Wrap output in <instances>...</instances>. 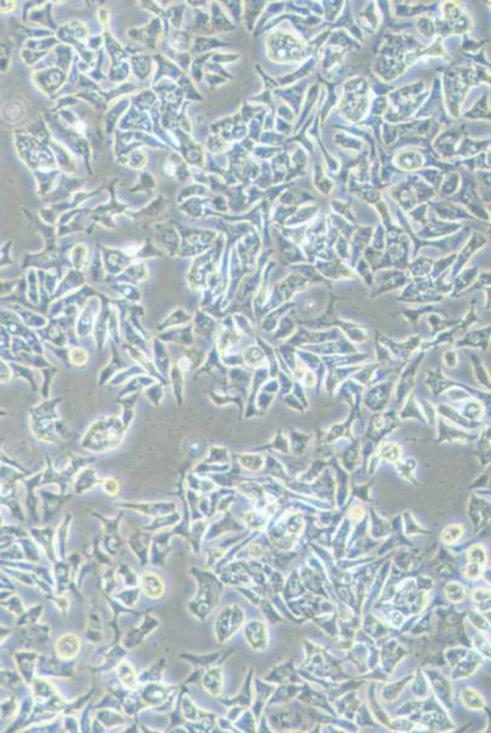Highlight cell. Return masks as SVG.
Listing matches in <instances>:
<instances>
[{
    "label": "cell",
    "instance_id": "2",
    "mask_svg": "<svg viewBox=\"0 0 491 733\" xmlns=\"http://www.w3.org/2000/svg\"><path fill=\"white\" fill-rule=\"evenodd\" d=\"M76 640H76L75 637H72L71 635V637H70V643L67 644V637L61 638L60 642L58 643V653H59L61 656H64V657H69V653H67V649H70V651H71V655H75V654H76V651H78V642H76Z\"/></svg>",
    "mask_w": 491,
    "mask_h": 733
},
{
    "label": "cell",
    "instance_id": "3",
    "mask_svg": "<svg viewBox=\"0 0 491 733\" xmlns=\"http://www.w3.org/2000/svg\"><path fill=\"white\" fill-rule=\"evenodd\" d=\"M1 414H6L5 411H3V409H0V417H1Z\"/></svg>",
    "mask_w": 491,
    "mask_h": 733
},
{
    "label": "cell",
    "instance_id": "1",
    "mask_svg": "<svg viewBox=\"0 0 491 733\" xmlns=\"http://www.w3.org/2000/svg\"><path fill=\"white\" fill-rule=\"evenodd\" d=\"M124 429L125 428H122L119 419L113 418V417L102 419L92 425V428L87 431L84 439H92L95 436L98 438V441H95L93 445L89 447V450H94V451L111 450L120 444Z\"/></svg>",
    "mask_w": 491,
    "mask_h": 733
}]
</instances>
